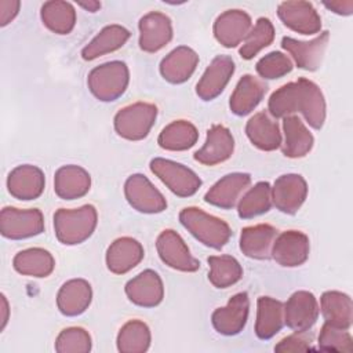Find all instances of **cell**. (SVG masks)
Segmentation results:
<instances>
[{"label":"cell","instance_id":"obj_36","mask_svg":"<svg viewBox=\"0 0 353 353\" xmlns=\"http://www.w3.org/2000/svg\"><path fill=\"white\" fill-rule=\"evenodd\" d=\"M40 17L43 25L57 34H68L76 25V10L74 7L62 0L46 1L41 6Z\"/></svg>","mask_w":353,"mask_h":353},{"label":"cell","instance_id":"obj_1","mask_svg":"<svg viewBox=\"0 0 353 353\" xmlns=\"http://www.w3.org/2000/svg\"><path fill=\"white\" fill-rule=\"evenodd\" d=\"M98 214L94 205L85 204L80 208H59L54 214V230L59 243L76 245L85 241L95 230Z\"/></svg>","mask_w":353,"mask_h":353},{"label":"cell","instance_id":"obj_19","mask_svg":"<svg viewBox=\"0 0 353 353\" xmlns=\"http://www.w3.org/2000/svg\"><path fill=\"white\" fill-rule=\"evenodd\" d=\"M124 290L127 298L142 307H154L164 298L163 281L157 272L152 269H146L128 280Z\"/></svg>","mask_w":353,"mask_h":353},{"label":"cell","instance_id":"obj_7","mask_svg":"<svg viewBox=\"0 0 353 353\" xmlns=\"http://www.w3.org/2000/svg\"><path fill=\"white\" fill-rule=\"evenodd\" d=\"M124 194L128 204L143 214H159L167 208L161 192L142 174H132L127 178Z\"/></svg>","mask_w":353,"mask_h":353},{"label":"cell","instance_id":"obj_27","mask_svg":"<svg viewBox=\"0 0 353 353\" xmlns=\"http://www.w3.org/2000/svg\"><path fill=\"white\" fill-rule=\"evenodd\" d=\"M277 236V229L268 223H258L247 226L240 234L241 252L252 259H269L272 258L273 241Z\"/></svg>","mask_w":353,"mask_h":353},{"label":"cell","instance_id":"obj_34","mask_svg":"<svg viewBox=\"0 0 353 353\" xmlns=\"http://www.w3.org/2000/svg\"><path fill=\"white\" fill-rule=\"evenodd\" d=\"M12 266L23 276L47 277L55 268V259L50 251L40 247H32L19 251L12 259Z\"/></svg>","mask_w":353,"mask_h":353},{"label":"cell","instance_id":"obj_16","mask_svg":"<svg viewBox=\"0 0 353 353\" xmlns=\"http://www.w3.org/2000/svg\"><path fill=\"white\" fill-rule=\"evenodd\" d=\"M295 83L296 112L302 113L312 128L320 130L325 121V101L320 87L305 77H299Z\"/></svg>","mask_w":353,"mask_h":353},{"label":"cell","instance_id":"obj_39","mask_svg":"<svg viewBox=\"0 0 353 353\" xmlns=\"http://www.w3.org/2000/svg\"><path fill=\"white\" fill-rule=\"evenodd\" d=\"M207 262L210 265L208 280L216 288H228L243 277V268L234 256L211 255Z\"/></svg>","mask_w":353,"mask_h":353},{"label":"cell","instance_id":"obj_11","mask_svg":"<svg viewBox=\"0 0 353 353\" xmlns=\"http://www.w3.org/2000/svg\"><path fill=\"white\" fill-rule=\"evenodd\" d=\"M277 15L287 28L301 34L312 36L321 29V18L309 1H283L277 7Z\"/></svg>","mask_w":353,"mask_h":353},{"label":"cell","instance_id":"obj_47","mask_svg":"<svg viewBox=\"0 0 353 353\" xmlns=\"http://www.w3.org/2000/svg\"><path fill=\"white\" fill-rule=\"evenodd\" d=\"M323 6L338 15H350L353 12V0L323 1Z\"/></svg>","mask_w":353,"mask_h":353},{"label":"cell","instance_id":"obj_38","mask_svg":"<svg viewBox=\"0 0 353 353\" xmlns=\"http://www.w3.org/2000/svg\"><path fill=\"white\" fill-rule=\"evenodd\" d=\"M152 341L150 330L141 320L127 321L117 334V350L121 353H143L149 349Z\"/></svg>","mask_w":353,"mask_h":353},{"label":"cell","instance_id":"obj_12","mask_svg":"<svg viewBox=\"0 0 353 353\" xmlns=\"http://www.w3.org/2000/svg\"><path fill=\"white\" fill-rule=\"evenodd\" d=\"M306 196L307 183L299 174H284L274 181L272 188V203L279 211L288 215L301 208Z\"/></svg>","mask_w":353,"mask_h":353},{"label":"cell","instance_id":"obj_15","mask_svg":"<svg viewBox=\"0 0 353 353\" xmlns=\"http://www.w3.org/2000/svg\"><path fill=\"white\" fill-rule=\"evenodd\" d=\"M139 47L145 52H157L172 39L171 19L159 11L145 14L138 23Z\"/></svg>","mask_w":353,"mask_h":353},{"label":"cell","instance_id":"obj_24","mask_svg":"<svg viewBox=\"0 0 353 353\" xmlns=\"http://www.w3.org/2000/svg\"><path fill=\"white\" fill-rule=\"evenodd\" d=\"M199 63V55L188 46H179L160 62V73L164 80L181 84L190 79Z\"/></svg>","mask_w":353,"mask_h":353},{"label":"cell","instance_id":"obj_46","mask_svg":"<svg viewBox=\"0 0 353 353\" xmlns=\"http://www.w3.org/2000/svg\"><path fill=\"white\" fill-rule=\"evenodd\" d=\"M21 3L18 0H1L0 1V26L8 25L19 12Z\"/></svg>","mask_w":353,"mask_h":353},{"label":"cell","instance_id":"obj_13","mask_svg":"<svg viewBox=\"0 0 353 353\" xmlns=\"http://www.w3.org/2000/svg\"><path fill=\"white\" fill-rule=\"evenodd\" d=\"M310 251L309 237L299 230H285L276 236L272 247V258L284 268L301 266Z\"/></svg>","mask_w":353,"mask_h":353},{"label":"cell","instance_id":"obj_31","mask_svg":"<svg viewBox=\"0 0 353 353\" xmlns=\"http://www.w3.org/2000/svg\"><path fill=\"white\" fill-rule=\"evenodd\" d=\"M284 325V305L283 302L270 298L259 296L256 301V321L255 334L259 339H270Z\"/></svg>","mask_w":353,"mask_h":353},{"label":"cell","instance_id":"obj_41","mask_svg":"<svg viewBox=\"0 0 353 353\" xmlns=\"http://www.w3.org/2000/svg\"><path fill=\"white\" fill-rule=\"evenodd\" d=\"M319 349L324 352H353V339L349 330L331 325L324 321L319 334Z\"/></svg>","mask_w":353,"mask_h":353},{"label":"cell","instance_id":"obj_42","mask_svg":"<svg viewBox=\"0 0 353 353\" xmlns=\"http://www.w3.org/2000/svg\"><path fill=\"white\" fill-rule=\"evenodd\" d=\"M91 347V336L81 327L65 328L55 339V350L58 353H88Z\"/></svg>","mask_w":353,"mask_h":353},{"label":"cell","instance_id":"obj_23","mask_svg":"<svg viewBox=\"0 0 353 353\" xmlns=\"http://www.w3.org/2000/svg\"><path fill=\"white\" fill-rule=\"evenodd\" d=\"M142 244L132 237H119L106 250V266L114 274H124L134 269L142 259Z\"/></svg>","mask_w":353,"mask_h":353},{"label":"cell","instance_id":"obj_45","mask_svg":"<svg viewBox=\"0 0 353 353\" xmlns=\"http://www.w3.org/2000/svg\"><path fill=\"white\" fill-rule=\"evenodd\" d=\"M313 332L306 330V331H295L294 334L283 338L276 346L274 352H307L313 350Z\"/></svg>","mask_w":353,"mask_h":353},{"label":"cell","instance_id":"obj_8","mask_svg":"<svg viewBox=\"0 0 353 353\" xmlns=\"http://www.w3.org/2000/svg\"><path fill=\"white\" fill-rule=\"evenodd\" d=\"M156 250L160 259L175 270L190 273L200 268V262L190 254L183 239L172 229H165L157 236Z\"/></svg>","mask_w":353,"mask_h":353},{"label":"cell","instance_id":"obj_29","mask_svg":"<svg viewBox=\"0 0 353 353\" xmlns=\"http://www.w3.org/2000/svg\"><path fill=\"white\" fill-rule=\"evenodd\" d=\"M245 134L250 142L261 150L272 152L281 146L279 124L266 112H258L247 121Z\"/></svg>","mask_w":353,"mask_h":353},{"label":"cell","instance_id":"obj_28","mask_svg":"<svg viewBox=\"0 0 353 353\" xmlns=\"http://www.w3.org/2000/svg\"><path fill=\"white\" fill-rule=\"evenodd\" d=\"M266 91V83L252 74H244L230 95V112L236 116H245L251 113L259 105Z\"/></svg>","mask_w":353,"mask_h":353},{"label":"cell","instance_id":"obj_37","mask_svg":"<svg viewBox=\"0 0 353 353\" xmlns=\"http://www.w3.org/2000/svg\"><path fill=\"white\" fill-rule=\"evenodd\" d=\"M272 207V186L261 181L250 188L237 204V214L241 219H251L268 212Z\"/></svg>","mask_w":353,"mask_h":353},{"label":"cell","instance_id":"obj_2","mask_svg":"<svg viewBox=\"0 0 353 353\" xmlns=\"http://www.w3.org/2000/svg\"><path fill=\"white\" fill-rule=\"evenodd\" d=\"M179 222L194 239L210 248L221 250L232 236V229L223 219L199 207L183 208L179 212Z\"/></svg>","mask_w":353,"mask_h":353},{"label":"cell","instance_id":"obj_25","mask_svg":"<svg viewBox=\"0 0 353 353\" xmlns=\"http://www.w3.org/2000/svg\"><path fill=\"white\" fill-rule=\"evenodd\" d=\"M92 301V288L84 279H72L62 284L57 295V306L63 316L84 313Z\"/></svg>","mask_w":353,"mask_h":353},{"label":"cell","instance_id":"obj_17","mask_svg":"<svg viewBox=\"0 0 353 353\" xmlns=\"http://www.w3.org/2000/svg\"><path fill=\"white\" fill-rule=\"evenodd\" d=\"M234 73V62L229 55L215 57L197 81L196 94L203 101H212L228 85Z\"/></svg>","mask_w":353,"mask_h":353},{"label":"cell","instance_id":"obj_4","mask_svg":"<svg viewBox=\"0 0 353 353\" xmlns=\"http://www.w3.org/2000/svg\"><path fill=\"white\" fill-rule=\"evenodd\" d=\"M157 108L148 102H135L120 109L113 120L119 137L128 141H141L146 138L154 125Z\"/></svg>","mask_w":353,"mask_h":353},{"label":"cell","instance_id":"obj_40","mask_svg":"<svg viewBox=\"0 0 353 353\" xmlns=\"http://www.w3.org/2000/svg\"><path fill=\"white\" fill-rule=\"evenodd\" d=\"M274 40V26L269 18L261 17L245 36L239 54L243 59H252L259 51L270 46Z\"/></svg>","mask_w":353,"mask_h":353},{"label":"cell","instance_id":"obj_9","mask_svg":"<svg viewBox=\"0 0 353 353\" xmlns=\"http://www.w3.org/2000/svg\"><path fill=\"white\" fill-rule=\"evenodd\" d=\"M330 40V32L324 30L310 41H301L290 36L281 39V47L291 55L295 65L303 70H317L323 62Z\"/></svg>","mask_w":353,"mask_h":353},{"label":"cell","instance_id":"obj_43","mask_svg":"<svg viewBox=\"0 0 353 353\" xmlns=\"http://www.w3.org/2000/svg\"><path fill=\"white\" fill-rule=\"evenodd\" d=\"M268 110L276 119H284L296 112V83L291 81L277 88L268 101Z\"/></svg>","mask_w":353,"mask_h":353},{"label":"cell","instance_id":"obj_33","mask_svg":"<svg viewBox=\"0 0 353 353\" xmlns=\"http://www.w3.org/2000/svg\"><path fill=\"white\" fill-rule=\"evenodd\" d=\"M320 312L325 323L349 330L353 320L352 298L341 291H325L320 298Z\"/></svg>","mask_w":353,"mask_h":353},{"label":"cell","instance_id":"obj_5","mask_svg":"<svg viewBox=\"0 0 353 353\" xmlns=\"http://www.w3.org/2000/svg\"><path fill=\"white\" fill-rule=\"evenodd\" d=\"M149 167L150 171L174 194L179 197H190L201 186V179L197 176V174L181 163L163 157H154L150 160Z\"/></svg>","mask_w":353,"mask_h":353},{"label":"cell","instance_id":"obj_26","mask_svg":"<svg viewBox=\"0 0 353 353\" xmlns=\"http://www.w3.org/2000/svg\"><path fill=\"white\" fill-rule=\"evenodd\" d=\"M90 188L91 176L80 165H62L54 175V190L62 200L80 199L88 193Z\"/></svg>","mask_w":353,"mask_h":353},{"label":"cell","instance_id":"obj_10","mask_svg":"<svg viewBox=\"0 0 353 353\" xmlns=\"http://www.w3.org/2000/svg\"><path fill=\"white\" fill-rule=\"evenodd\" d=\"M250 298L247 292L234 294L225 307H218L211 314V323L221 335L232 336L243 331L247 324Z\"/></svg>","mask_w":353,"mask_h":353},{"label":"cell","instance_id":"obj_32","mask_svg":"<svg viewBox=\"0 0 353 353\" xmlns=\"http://www.w3.org/2000/svg\"><path fill=\"white\" fill-rule=\"evenodd\" d=\"M130 34L131 33L121 25H108L102 28L99 33L81 50V58L84 61H92L105 54L113 52L127 43Z\"/></svg>","mask_w":353,"mask_h":353},{"label":"cell","instance_id":"obj_35","mask_svg":"<svg viewBox=\"0 0 353 353\" xmlns=\"http://www.w3.org/2000/svg\"><path fill=\"white\" fill-rule=\"evenodd\" d=\"M199 139V131L188 120H175L167 124L159 134L157 143L160 148L171 152L188 150Z\"/></svg>","mask_w":353,"mask_h":353},{"label":"cell","instance_id":"obj_30","mask_svg":"<svg viewBox=\"0 0 353 353\" xmlns=\"http://www.w3.org/2000/svg\"><path fill=\"white\" fill-rule=\"evenodd\" d=\"M283 131H284V142H281L283 143L281 152L285 157H290V159L305 157L312 150L314 138L298 116L291 114L284 117Z\"/></svg>","mask_w":353,"mask_h":353},{"label":"cell","instance_id":"obj_22","mask_svg":"<svg viewBox=\"0 0 353 353\" xmlns=\"http://www.w3.org/2000/svg\"><path fill=\"white\" fill-rule=\"evenodd\" d=\"M46 185L44 172L30 164L15 167L7 176V189L18 200H34L41 196Z\"/></svg>","mask_w":353,"mask_h":353},{"label":"cell","instance_id":"obj_18","mask_svg":"<svg viewBox=\"0 0 353 353\" xmlns=\"http://www.w3.org/2000/svg\"><path fill=\"white\" fill-rule=\"evenodd\" d=\"M252 28L251 17L243 10H228L214 22V36L226 48L237 47Z\"/></svg>","mask_w":353,"mask_h":353},{"label":"cell","instance_id":"obj_20","mask_svg":"<svg viewBox=\"0 0 353 353\" xmlns=\"http://www.w3.org/2000/svg\"><path fill=\"white\" fill-rule=\"evenodd\" d=\"M234 150V138L232 132L221 125L215 124L207 131L205 143L194 152L193 157L203 165H216L232 157Z\"/></svg>","mask_w":353,"mask_h":353},{"label":"cell","instance_id":"obj_44","mask_svg":"<svg viewBox=\"0 0 353 353\" xmlns=\"http://www.w3.org/2000/svg\"><path fill=\"white\" fill-rule=\"evenodd\" d=\"M292 61L280 51H272L262 57L256 65V73L265 80H274L288 74L292 70Z\"/></svg>","mask_w":353,"mask_h":353},{"label":"cell","instance_id":"obj_48","mask_svg":"<svg viewBox=\"0 0 353 353\" xmlns=\"http://www.w3.org/2000/svg\"><path fill=\"white\" fill-rule=\"evenodd\" d=\"M0 310H1V327H0V330L3 331V330L6 328V325H7L8 314H10L8 301H7V298H6V295H4V294H1V307H0Z\"/></svg>","mask_w":353,"mask_h":353},{"label":"cell","instance_id":"obj_14","mask_svg":"<svg viewBox=\"0 0 353 353\" xmlns=\"http://www.w3.org/2000/svg\"><path fill=\"white\" fill-rule=\"evenodd\" d=\"M320 313L319 302L310 291H296L284 303V324L294 331L310 330Z\"/></svg>","mask_w":353,"mask_h":353},{"label":"cell","instance_id":"obj_6","mask_svg":"<svg viewBox=\"0 0 353 353\" xmlns=\"http://www.w3.org/2000/svg\"><path fill=\"white\" fill-rule=\"evenodd\" d=\"M0 232L6 239L22 240L44 232V218L40 210L4 207L0 212Z\"/></svg>","mask_w":353,"mask_h":353},{"label":"cell","instance_id":"obj_21","mask_svg":"<svg viewBox=\"0 0 353 353\" xmlns=\"http://www.w3.org/2000/svg\"><path fill=\"white\" fill-rule=\"evenodd\" d=\"M251 183V175L247 172H232L216 181L204 194V201L222 210L233 208L240 196Z\"/></svg>","mask_w":353,"mask_h":353},{"label":"cell","instance_id":"obj_3","mask_svg":"<svg viewBox=\"0 0 353 353\" xmlns=\"http://www.w3.org/2000/svg\"><path fill=\"white\" fill-rule=\"evenodd\" d=\"M130 70L123 61H110L95 66L87 77L91 94L102 101L112 102L120 98L128 87Z\"/></svg>","mask_w":353,"mask_h":353},{"label":"cell","instance_id":"obj_49","mask_svg":"<svg viewBox=\"0 0 353 353\" xmlns=\"http://www.w3.org/2000/svg\"><path fill=\"white\" fill-rule=\"evenodd\" d=\"M79 6L83 7L84 10L90 11V12H97L99 8H101V3L99 1H79Z\"/></svg>","mask_w":353,"mask_h":353}]
</instances>
